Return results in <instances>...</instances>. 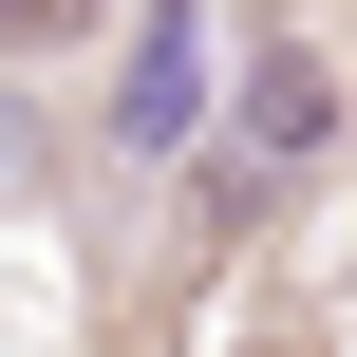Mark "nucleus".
Returning a JSON list of instances; mask_svg holds the SVG:
<instances>
[{
  "mask_svg": "<svg viewBox=\"0 0 357 357\" xmlns=\"http://www.w3.org/2000/svg\"><path fill=\"white\" fill-rule=\"evenodd\" d=\"M94 19H113V0H0V56H75Z\"/></svg>",
  "mask_w": 357,
  "mask_h": 357,
  "instance_id": "7ed1b4c3",
  "label": "nucleus"
},
{
  "mask_svg": "<svg viewBox=\"0 0 357 357\" xmlns=\"http://www.w3.org/2000/svg\"><path fill=\"white\" fill-rule=\"evenodd\" d=\"M113 151H132V169L207 151V0H151V19H132V56H113Z\"/></svg>",
  "mask_w": 357,
  "mask_h": 357,
  "instance_id": "f257e3e1",
  "label": "nucleus"
},
{
  "mask_svg": "<svg viewBox=\"0 0 357 357\" xmlns=\"http://www.w3.org/2000/svg\"><path fill=\"white\" fill-rule=\"evenodd\" d=\"M226 132H245L264 169H301V151L339 132V56H320V38H245V94H226Z\"/></svg>",
  "mask_w": 357,
  "mask_h": 357,
  "instance_id": "f03ea898",
  "label": "nucleus"
}]
</instances>
